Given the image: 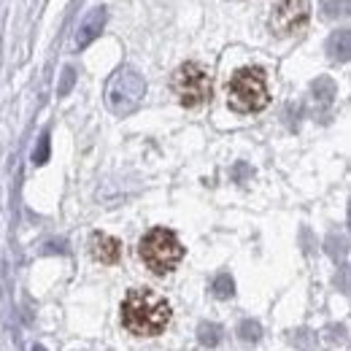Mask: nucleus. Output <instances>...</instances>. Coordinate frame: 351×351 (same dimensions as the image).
Masks as SVG:
<instances>
[{"instance_id":"4468645a","label":"nucleus","mask_w":351,"mask_h":351,"mask_svg":"<svg viewBox=\"0 0 351 351\" xmlns=\"http://www.w3.org/2000/svg\"><path fill=\"white\" fill-rule=\"evenodd\" d=\"M46 160H49V132H44V135H41L38 149L33 152V165H44Z\"/></svg>"},{"instance_id":"f8f14e48","label":"nucleus","mask_w":351,"mask_h":351,"mask_svg":"<svg viewBox=\"0 0 351 351\" xmlns=\"http://www.w3.org/2000/svg\"><path fill=\"white\" fill-rule=\"evenodd\" d=\"M211 289H214V295H217L219 300H227V298H232V295H235V281L230 278V273H219V276L214 278Z\"/></svg>"},{"instance_id":"2eb2a0df","label":"nucleus","mask_w":351,"mask_h":351,"mask_svg":"<svg viewBox=\"0 0 351 351\" xmlns=\"http://www.w3.org/2000/svg\"><path fill=\"white\" fill-rule=\"evenodd\" d=\"M73 82H76V71H73V68H65V71H62V82H60V87H57V95H68L71 87H73Z\"/></svg>"},{"instance_id":"1a4fd4ad","label":"nucleus","mask_w":351,"mask_h":351,"mask_svg":"<svg viewBox=\"0 0 351 351\" xmlns=\"http://www.w3.org/2000/svg\"><path fill=\"white\" fill-rule=\"evenodd\" d=\"M327 54L330 60H338V62H346L351 54V33L349 30H335L330 38H327Z\"/></svg>"},{"instance_id":"ddd939ff","label":"nucleus","mask_w":351,"mask_h":351,"mask_svg":"<svg viewBox=\"0 0 351 351\" xmlns=\"http://www.w3.org/2000/svg\"><path fill=\"white\" fill-rule=\"evenodd\" d=\"M238 335H241V341H246V343H257V341L263 338V327H260V322L246 319V322H241Z\"/></svg>"},{"instance_id":"f03ea898","label":"nucleus","mask_w":351,"mask_h":351,"mask_svg":"<svg viewBox=\"0 0 351 351\" xmlns=\"http://www.w3.org/2000/svg\"><path fill=\"white\" fill-rule=\"evenodd\" d=\"M267 100L270 95H267L265 71L257 65L238 68L232 79L227 82V103L238 114H257L267 106Z\"/></svg>"},{"instance_id":"20e7f679","label":"nucleus","mask_w":351,"mask_h":351,"mask_svg":"<svg viewBox=\"0 0 351 351\" xmlns=\"http://www.w3.org/2000/svg\"><path fill=\"white\" fill-rule=\"evenodd\" d=\"M143 97H146V82L135 68L125 65L111 76L108 89H106V103H108L111 114L130 117L141 108Z\"/></svg>"},{"instance_id":"dca6fc26","label":"nucleus","mask_w":351,"mask_h":351,"mask_svg":"<svg viewBox=\"0 0 351 351\" xmlns=\"http://www.w3.org/2000/svg\"><path fill=\"white\" fill-rule=\"evenodd\" d=\"M33 351H46V349H44V346H36V349H33Z\"/></svg>"},{"instance_id":"9d476101","label":"nucleus","mask_w":351,"mask_h":351,"mask_svg":"<svg viewBox=\"0 0 351 351\" xmlns=\"http://www.w3.org/2000/svg\"><path fill=\"white\" fill-rule=\"evenodd\" d=\"M197 338H200L203 346L214 349V346H219L221 343V327L219 324H214V322H203V324L197 327Z\"/></svg>"},{"instance_id":"6e6552de","label":"nucleus","mask_w":351,"mask_h":351,"mask_svg":"<svg viewBox=\"0 0 351 351\" xmlns=\"http://www.w3.org/2000/svg\"><path fill=\"white\" fill-rule=\"evenodd\" d=\"M106 19H108V14H106L103 5L92 8L87 16H84V22L79 25V30H76V46H79V49H87L95 38H100V33H103V27H106Z\"/></svg>"},{"instance_id":"39448f33","label":"nucleus","mask_w":351,"mask_h":351,"mask_svg":"<svg viewBox=\"0 0 351 351\" xmlns=\"http://www.w3.org/2000/svg\"><path fill=\"white\" fill-rule=\"evenodd\" d=\"M171 87L184 108H200L203 103L211 100V79L206 68L197 62H184L173 73Z\"/></svg>"},{"instance_id":"0eeeda50","label":"nucleus","mask_w":351,"mask_h":351,"mask_svg":"<svg viewBox=\"0 0 351 351\" xmlns=\"http://www.w3.org/2000/svg\"><path fill=\"white\" fill-rule=\"evenodd\" d=\"M89 252L97 263L103 265H117L122 257V243L114 238V235H106V232H95L89 238Z\"/></svg>"},{"instance_id":"9b49d317","label":"nucleus","mask_w":351,"mask_h":351,"mask_svg":"<svg viewBox=\"0 0 351 351\" xmlns=\"http://www.w3.org/2000/svg\"><path fill=\"white\" fill-rule=\"evenodd\" d=\"M335 95H338V89H335V84H332L327 76L316 79V84H313V97H316V103L330 106V103L335 100Z\"/></svg>"},{"instance_id":"423d86ee","label":"nucleus","mask_w":351,"mask_h":351,"mask_svg":"<svg viewBox=\"0 0 351 351\" xmlns=\"http://www.w3.org/2000/svg\"><path fill=\"white\" fill-rule=\"evenodd\" d=\"M308 14H311L308 0H278L270 14V30L276 36H292L306 27Z\"/></svg>"},{"instance_id":"7ed1b4c3","label":"nucleus","mask_w":351,"mask_h":351,"mask_svg":"<svg viewBox=\"0 0 351 351\" xmlns=\"http://www.w3.org/2000/svg\"><path fill=\"white\" fill-rule=\"evenodd\" d=\"M138 254L143 265L154 273V276H165L178 267V263L184 260V246L181 241L176 238L173 230H165V227H154L149 230L141 243H138Z\"/></svg>"},{"instance_id":"f257e3e1","label":"nucleus","mask_w":351,"mask_h":351,"mask_svg":"<svg viewBox=\"0 0 351 351\" xmlns=\"http://www.w3.org/2000/svg\"><path fill=\"white\" fill-rule=\"evenodd\" d=\"M171 303L152 289H132L122 303V324L138 338H154L171 324Z\"/></svg>"}]
</instances>
